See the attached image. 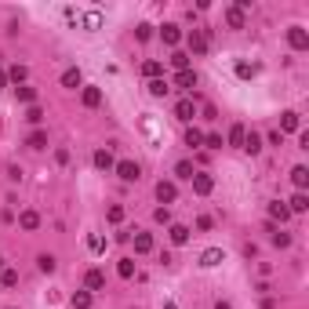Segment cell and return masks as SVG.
<instances>
[{
	"label": "cell",
	"instance_id": "obj_26",
	"mask_svg": "<svg viewBox=\"0 0 309 309\" xmlns=\"http://www.w3.org/2000/svg\"><path fill=\"white\" fill-rule=\"evenodd\" d=\"M240 149H244V153H258V149H262V138L251 131V135H244V146H240Z\"/></svg>",
	"mask_w": 309,
	"mask_h": 309
},
{
	"label": "cell",
	"instance_id": "obj_48",
	"mask_svg": "<svg viewBox=\"0 0 309 309\" xmlns=\"http://www.w3.org/2000/svg\"><path fill=\"white\" fill-rule=\"evenodd\" d=\"M164 309H178V305H175V302H164Z\"/></svg>",
	"mask_w": 309,
	"mask_h": 309
},
{
	"label": "cell",
	"instance_id": "obj_31",
	"mask_svg": "<svg viewBox=\"0 0 309 309\" xmlns=\"http://www.w3.org/2000/svg\"><path fill=\"white\" fill-rule=\"evenodd\" d=\"M117 273H120L124 280H131V277H135V262H131V258H120V265H117Z\"/></svg>",
	"mask_w": 309,
	"mask_h": 309
},
{
	"label": "cell",
	"instance_id": "obj_36",
	"mask_svg": "<svg viewBox=\"0 0 309 309\" xmlns=\"http://www.w3.org/2000/svg\"><path fill=\"white\" fill-rule=\"evenodd\" d=\"M98 26H102V15L98 11H88L84 15V29H98Z\"/></svg>",
	"mask_w": 309,
	"mask_h": 309
},
{
	"label": "cell",
	"instance_id": "obj_17",
	"mask_svg": "<svg viewBox=\"0 0 309 309\" xmlns=\"http://www.w3.org/2000/svg\"><path fill=\"white\" fill-rule=\"evenodd\" d=\"M135 251H138V255H149V251H153V237H149V233H135Z\"/></svg>",
	"mask_w": 309,
	"mask_h": 309
},
{
	"label": "cell",
	"instance_id": "obj_41",
	"mask_svg": "<svg viewBox=\"0 0 309 309\" xmlns=\"http://www.w3.org/2000/svg\"><path fill=\"white\" fill-rule=\"evenodd\" d=\"M15 95H18V102H33V98H36L33 88H15Z\"/></svg>",
	"mask_w": 309,
	"mask_h": 309
},
{
	"label": "cell",
	"instance_id": "obj_13",
	"mask_svg": "<svg viewBox=\"0 0 309 309\" xmlns=\"http://www.w3.org/2000/svg\"><path fill=\"white\" fill-rule=\"evenodd\" d=\"M168 233H171V244H175V248L189 244V229H186V225H178V222H175V225L168 229Z\"/></svg>",
	"mask_w": 309,
	"mask_h": 309
},
{
	"label": "cell",
	"instance_id": "obj_4",
	"mask_svg": "<svg viewBox=\"0 0 309 309\" xmlns=\"http://www.w3.org/2000/svg\"><path fill=\"white\" fill-rule=\"evenodd\" d=\"M208 44H211V36H208L204 29H193V33H189V48H193V55H204Z\"/></svg>",
	"mask_w": 309,
	"mask_h": 309
},
{
	"label": "cell",
	"instance_id": "obj_27",
	"mask_svg": "<svg viewBox=\"0 0 309 309\" xmlns=\"http://www.w3.org/2000/svg\"><path fill=\"white\" fill-rule=\"evenodd\" d=\"M305 208H309V197H305V193H295L291 204H287V211H305Z\"/></svg>",
	"mask_w": 309,
	"mask_h": 309
},
{
	"label": "cell",
	"instance_id": "obj_10",
	"mask_svg": "<svg viewBox=\"0 0 309 309\" xmlns=\"http://www.w3.org/2000/svg\"><path fill=\"white\" fill-rule=\"evenodd\" d=\"M84 284H88V291H102L106 287V273H102V269H88Z\"/></svg>",
	"mask_w": 309,
	"mask_h": 309
},
{
	"label": "cell",
	"instance_id": "obj_44",
	"mask_svg": "<svg viewBox=\"0 0 309 309\" xmlns=\"http://www.w3.org/2000/svg\"><path fill=\"white\" fill-rule=\"evenodd\" d=\"M204 146L208 149H222V135H204Z\"/></svg>",
	"mask_w": 309,
	"mask_h": 309
},
{
	"label": "cell",
	"instance_id": "obj_35",
	"mask_svg": "<svg viewBox=\"0 0 309 309\" xmlns=\"http://www.w3.org/2000/svg\"><path fill=\"white\" fill-rule=\"evenodd\" d=\"M255 73H258L255 66H248V62H237V76H240V80H251Z\"/></svg>",
	"mask_w": 309,
	"mask_h": 309
},
{
	"label": "cell",
	"instance_id": "obj_20",
	"mask_svg": "<svg viewBox=\"0 0 309 309\" xmlns=\"http://www.w3.org/2000/svg\"><path fill=\"white\" fill-rule=\"evenodd\" d=\"M269 218H277V222H287V218H291L287 204H280V200H277V204H269Z\"/></svg>",
	"mask_w": 309,
	"mask_h": 309
},
{
	"label": "cell",
	"instance_id": "obj_2",
	"mask_svg": "<svg viewBox=\"0 0 309 309\" xmlns=\"http://www.w3.org/2000/svg\"><path fill=\"white\" fill-rule=\"evenodd\" d=\"M189 182H193V193H197V197H208V193L215 189V178H211V175H200V171L193 175Z\"/></svg>",
	"mask_w": 309,
	"mask_h": 309
},
{
	"label": "cell",
	"instance_id": "obj_8",
	"mask_svg": "<svg viewBox=\"0 0 309 309\" xmlns=\"http://www.w3.org/2000/svg\"><path fill=\"white\" fill-rule=\"evenodd\" d=\"M160 36H164V44H171V48H175V44L182 40V29H178L175 22H164V26H160Z\"/></svg>",
	"mask_w": 309,
	"mask_h": 309
},
{
	"label": "cell",
	"instance_id": "obj_29",
	"mask_svg": "<svg viewBox=\"0 0 309 309\" xmlns=\"http://www.w3.org/2000/svg\"><path fill=\"white\" fill-rule=\"evenodd\" d=\"M36 265H40V273H55V255H40V258H36Z\"/></svg>",
	"mask_w": 309,
	"mask_h": 309
},
{
	"label": "cell",
	"instance_id": "obj_23",
	"mask_svg": "<svg viewBox=\"0 0 309 309\" xmlns=\"http://www.w3.org/2000/svg\"><path fill=\"white\" fill-rule=\"evenodd\" d=\"M291 182H295L298 189H305V186H309V171H305L302 164H298V168H291Z\"/></svg>",
	"mask_w": 309,
	"mask_h": 309
},
{
	"label": "cell",
	"instance_id": "obj_47",
	"mask_svg": "<svg viewBox=\"0 0 309 309\" xmlns=\"http://www.w3.org/2000/svg\"><path fill=\"white\" fill-rule=\"evenodd\" d=\"M215 309H233V305H229V302H218V305H215Z\"/></svg>",
	"mask_w": 309,
	"mask_h": 309
},
{
	"label": "cell",
	"instance_id": "obj_1",
	"mask_svg": "<svg viewBox=\"0 0 309 309\" xmlns=\"http://www.w3.org/2000/svg\"><path fill=\"white\" fill-rule=\"evenodd\" d=\"M287 44H291L295 51H305V48H309V33H305L302 26H291V29H287Z\"/></svg>",
	"mask_w": 309,
	"mask_h": 309
},
{
	"label": "cell",
	"instance_id": "obj_14",
	"mask_svg": "<svg viewBox=\"0 0 309 309\" xmlns=\"http://www.w3.org/2000/svg\"><path fill=\"white\" fill-rule=\"evenodd\" d=\"M69 305H73V309H91L95 298H91V291H76V295L69 298Z\"/></svg>",
	"mask_w": 309,
	"mask_h": 309
},
{
	"label": "cell",
	"instance_id": "obj_25",
	"mask_svg": "<svg viewBox=\"0 0 309 309\" xmlns=\"http://www.w3.org/2000/svg\"><path fill=\"white\" fill-rule=\"evenodd\" d=\"M0 284H4V287H15V284H18V269H8V265H4V269H0Z\"/></svg>",
	"mask_w": 309,
	"mask_h": 309
},
{
	"label": "cell",
	"instance_id": "obj_22",
	"mask_svg": "<svg viewBox=\"0 0 309 309\" xmlns=\"http://www.w3.org/2000/svg\"><path fill=\"white\" fill-rule=\"evenodd\" d=\"M84 106H88V109L102 106V91H98V88H84Z\"/></svg>",
	"mask_w": 309,
	"mask_h": 309
},
{
	"label": "cell",
	"instance_id": "obj_6",
	"mask_svg": "<svg viewBox=\"0 0 309 309\" xmlns=\"http://www.w3.org/2000/svg\"><path fill=\"white\" fill-rule=\"evenodd\" d=\"M175 197H178L175 182H157V200L160 204H175Z\"/></svg>",
	"mask_w": 309,
	"mask_h": 309
},
{
	"label": "cell",
	"instance_id": "obj_42",
	"mask_svg": "<svg viewBox=\"0 0 309 309\" xmlns=\"http://www.w3.org/2000/svg\"><path fill=\"white\" fill-rule=\"evenodd\" d=\"M153 218L164 222V225H171V211H168V208H157V211H153Z\"/></svg>",
	"mask_w": 309,
	"mask_h": 309
},
{
	"label": "cell",
	"instance_id": "obj_16",
	"mask_svg": "<svg viewBox=\"0 0 309 309\" xmlns=\"http://www.w3.org/2000/svg\"><path fill=\"white\" fill-rule=\"evenodd\" d=\"M160 73H164V66H160L157 58H149V62L142 66V76H149V80H160Z\"/></svg>",
	"mask_w": 309,
	"mask_h": 309
},
{
	"label": "cell",
	"instance_id": "obj_11",
	"mask_svg": "<svg viewBox=\"0 0 309 309\" xmlns=\"http://www.w3.org/2000/svg\"><path fill=\"white\" fill-rule=\"evenodd\" d=\"M175 84H178L182 91H193V88H197V73H193V69H182V73L175 76Z\"/></svg>",
	"mask_w": 309,
	"mask_h": 309
},
{
	"label": "cell",
	"instance_id": "obj_19",
	"mask_svg": "<svg viewBox=\"0 0 309 309\" xmlns=\"http://www.w3.org/2000/svg\"><path fill=\"white\" fill-rule=\"evenodd\" d=\"M26 146H29V149H48V131H33V135L26 138Z\"/></svg>",
	"mask_w": 309,
	"mask_h": 309
},
{
	"label": "cell",
	"instance_id": "obj_15",
	"mask_svg": "<svg viewBox=\"0 0 309 309\" xmlns=\"http://www.w3.org/2000/svg\"><path fill=\"white\" fill-rule=\"evenodd\" d=\"M80 84H84V76H80V69H66V73H62V88H73V91H76V88H80Z\"/></svg>",
	"mask_w": 309,
	"mask_h": 309
},
{
	"label": "cell",
	"instance_id": "obj_49",
	"mask_svg": "<svg viewBox=\"0 0 309 309\" xmlns=\"http://www.w3.org/2000/svg\"><path fill=\"white\" fill-rule=\"evenodd\" d=\"M0 269H4V255H0Z\"/></svg>",
	"mask_w": 309,
	"mask_h": 309
},
{
	"label": "cell",
	"instance_id": "obj_33",
	"mask_svg": "<svg viewBox=\"0 0 309 309\" xmlns=\"http://www.w3.org/2000/svg\"><path fill=\"white\" fill-rule=\"evenodd\" d=\"M26 76H29V69H26V66H11V69H8V80H15V84H18V80H26Z\"/></svg>",
	"mask_w": 309,
	"mask_h": 309
},
{
	"label": "cell",
	"instance_id": "obj_37",
	"mask_svg": "<svg viewBox=\"0 0 309 309\" xmlns=\"http://www.w3.org/2000/svg\"><path fill=\"white\" fill-rule=\"evenodd\" d=\"M171 66H175L178 73H182V69H189V55H182V51H175V55H171Z\"/></svg>",
	"mask_w": 309,
	"mask_h": 309
},
{
	"label": "cell",
	"instance_id": "obj_7",
	"mask_svg": "<svg viewBox=\"0 0 309 309\" xmlns=\"http://www.w3.org/2000/svg\"><path fill=\"white\" fill-rule=\"evenodd\" d=\"M91 160H95V168H98V171L117 168V160H113V153H109V149H95V157H91Z\"/></svg>",
	"mask_w": 309,
	"mask_h": 309
},
{
	"label": "cell",
	"instance_id": "obj_21",
	"mask_svg": "<svg viewBox=\"0 0 309 309\" xmlns=\"http://www.w3.org/2000/svg\"><path fill=\"white\" fill-rule=\"evenodd\" d=\"M18 225L22 229H36V225H40V215H36V211H22L18 215Z\"/></svg>",
	"mask_w": 309,
	"mask_h": 309
},
{
	"label": "cell",
	"instance_id": "obj_45",
	"mask_svg": "<svg viewBox=\"0 0 309 309\" xmlns=\"http://www.w3.org/2000/svg\"><path fill=\"white\" fill-rule=\"evenodd\" d=\"M262 309H277V302L273 298H262Z\"/></svg>",
	"mask_w": 309,
	"mask_h": 309
},
{
	"label": "cell",
	"instance_id": "obj_39",
	"mask_svg": "<svg viewBox=\"0 0 309 309\" xmlns=\"http://www.w3.org/2000/svg\"><path fill=\"white\" fill-rule=\"evenodd\" d=\"M26 120H29V124H40V120H44V109H40V106H29Z\"/></svg>",
	"mask_w": 309,
	"mask_h": 309
},
{
	"label": "cell",
	"instance_id": "obj_3",
	"mask_svg": "<svg viewBox=\"0 0 309 309\" xmlns=\"http://www.w3.org/2000/svg\"><path fill=\"white\" fill-rule=\"evenodd\" d=\"M117 175H120L124 182H138V178H142V168H138L135 160H120V164H117Z\"/></svg>",
	"mask_w": 309,
	"mask_h": 309
},
{
	"label": "cell",
	"instance_id": "obj_24",
	"mask_svg": "<svg viewBox=\"0 0 309 309\" xmlns=\"http://www.w3.org/2000/svg\"><path fill=\"white\" fill-rule=\"evenodd\" d=\"M225 22L233 26V29H244V11H240V8H229V11H225Z\"/></svg>",
	"mask_w": 309,
	"mask_h": 309
},
{
	"label": "cell",
	"instance_id": "obj_18",
	"mask_svg": "<svg viewBox=\"0 0 309 309\" xmlns=\"http://www.w3.org/2000/svg\"><path fill=\"white\" fill-rule=\"evenodd\" d=\"M244 135H248V128H244V124H233V128H229V146L240 149V146H244Z\"/></svg>",
	"mask_w": 309,
	"mask_h": 309
},
{
	"label": "cell",
	"instance_id": "obj_46",
	"mask_svg": "<svg viewBox=\"0 0 309 309\" xmlns=\"http://www.w3.org/2000/svg\"><path fill=\"white\" fill-rule=\"evenodd\" d=\"M4 84H8V73H4V69H0V88H4Z\"/></svg>",
	"mask_w": 309,
	"mask_h": 309
},
{
	"label": "cell",
	"instance_id": "obj_12",
	"mask_svg": "<svg viewBox=\"0 0 309 309\" xmlns=\"http://www.w3.org/2000/svg\"><path fill=\"white\" fill-rule=\"evenodd\" d=\"M193 113H197V106H193V98H182V102L175 106V117H178V120H193Z\"/></svg>",
	"mask_w": 309,
	"mask_h": 309
},
{
	"label": "cell",
	"instance_id": "obj_5",
	"mask_svg": "<svg viewBox=\"0 0 309 309\" xmlns=\"http://www.w3.org/2000/svg\"><path fill=\"white\" fill-rule=\"evenodd\" d=\"M222 262H225V251H222V248H208V251L200 255V265H204V269H215V265H222Z\"/></svg>",
	"mask_w": 309,
	"mask_h": 309
},
{
	"label": "cell",
	"instance_id": "obj_40",
	"mask_svg": "<svg viewBox=\"0 0 309 309\" xmlns=\"http://www.w3.org/2000/svg\"><path fill=\"white\" fill-rule=\"evenodd\" d=\"M135 36H138V40H149V36H153V26H149V22L135 26Z\"/></svg>",
	"mask_w": 309,
	"mask_h": 309
},
{
	"label": "cell",
	"instance_id": "obj_30",
	"mask_svg": "<svg viewBox=\"0 0 309 309\" xmlns=\"http://www.w3.org/2000/svg\"><path fill=\"white\" fill-rule=\"evenodd\" d=\"M149 95L153 98H164L168 95V80H149Z\"/></svg>",
	"mask_w": 309,
	"mask_h": 309
},
{
	"label": "cell",
	"instance_id": "obj_43",
	"mask_svg": "<svg viewBox=\"0 0 309 309\" xmlns=\"http://www.w3.org/2000/svg\"><path fill=\"white\" fill-rule=\"evenodd\" d=\"M273 244H277V248H291V237H287V233H277V229H273Z\"/></svg>",
	"mask_w": 309,
	"mask_h": 309
},
{
	"label": "cell",
	"instance_id": "obj_34",
	"mask_svg": "<svg viewBox=\"0 0 309 309\" xmlns=\"http://www.w3.org/2000/svg\"><path fill=\"white\" fill-rule=\"evenodd\" d=\"M186 146H204V131L189 128V131H186Z\"/></svg>",
	"mask_w": 309,
	"mask_h": 309
},
{
	"label": "cell",
	"instance_id": "obj_9",
	"mask_svg": "<svg viewBox=\"0 0 309 309\" xmlns=\"http://www.w3.org/2000/svg\"><path fill=\"white\" fill-rule=\"evenodd\" d=\"M298 128H302L298 113H295V109H284V113H280V131H298Z\"/></svg>",
	"mask_w": 309,
	"mask_h": 309
},
{
	"label": "cell",
	"instance_id": "obj_28",
	"mask_svg": "<svg viewBox=\"0 0 309 309\" xmlns=\"http://www.w3.org/2000/svg\"><path fill=\"white\" fill-rule=\"evenodd\" d=\"M88 251H91V255H102V251H106V240H102L98 233H91V237H88Z\"/></svg>",
	"mask_w": 309,
	"mask_h": 309
},
{
	"label": "cell",
	"instance_id": "obj_38",
	"mask_svg": "<svg viewBox=\"0 0 309 309\" xmlns=\"http://www.w3.org/2000/svg\"><path fill=\"white\" fill-rule=\"evenodd\" d=\"M106 218H109L113 225H117V222H124V208H120V204H113V208L106 211Z\"/></svg>",
	"mask_w": 309,
	"mask_h": 309
},
{
	"label": "cell",
	"instance_id": "obj_32",
	"mask_svg": "<svg viewBox=\"0 0 309 309\" xmlns=\"http://www.w3.org/2000/svg\"><path fill=\"white\" fill-rule=\"evenodd\" d=\"M175 175H178V178H193L197 171H193V164H189V160H178V164H175Z\"/></svg>",
	"mask_w": 309,
	"mask_h": 309
}]
</instances>
